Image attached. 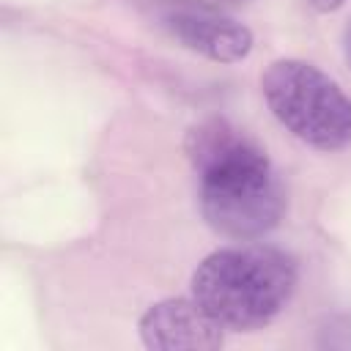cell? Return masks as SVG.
<instances>
[{"mask_svg": "<svg viewBox=\"0 0 351 351\" xmlns=\"http://www.w3.org/2000/svg\"><path fill=\"white\" fill-rule=\"evenodd\" d=\"M184 148L197 176L200 211L219 236L252 241L280 222L282 184L244 129L228 118H206L186 132Z\"/></svg>", "mask_w": 351, "mask_h": 351, "instance_id": "6da1fadb", "label": "cell"}, {"mask_svg": "<svg viewBox=\"0 0 351 351\" xmlns=\"http://www.w3.org/2000/svg\"><path fill=\"white\" fill-rule=\"evenodd\" d=\"M299 282L296 261L269 244L222 247L206 255L192 274V299L225 329L252 332L274 321Z\"/></svg>", "mask_w": 351, "mask_h": 351, "instance_id": "7a4b0ae2", "label": "cell"}, {"mask_svg": "<svg viewBox=\"0 0 351 351\" xmlns=\"http://www.w3.org/2000/svg\"><path fill=\"white\" fill-rule=\"evenodd\" d=\"M261 90L271 115L302 143L318 151L351 145V99L318 66L280 58L263 71Z\"/></svg>", "mask_w": 351, "mask_h": 351, "instance_id": "3957f363", "label": "cell"}, {"mask_svg": "<svg viewBox=\"0 0 351 351\" xmlns=\"http://www.w3.org/2000/svg\"><path fill=\"white\" fill-rule=\"evenodd\" d=\"M140 340L154 351H211L222 346L225 326L192 296H170L140 315Z\"/></svg>", "mask_w": 351, "mask_h": 351, "instance_id": "277c9868", "label": "cell"}, {"mask_svg": "<svg viewBox=\"0 0 351 351\" xmlns=\"http://www.w3.org/2000/svg\"><path fill=\"white\" fill-rule=\"evenodd\" d=\"M162 25L186 49L217 63L244 60L252 49V30L208 5H170Z\"/></svg>", "mask_w": 351, "mask_h": 351, "instance_id": "5b68a950", "label": "cell"}, {"mask_svg": "<svg viewBox=\"0 0 351 351\" xmlns=\"http://www.w3.org/2000/svg\"><path fill=\"white\" fill-rule=\"evenodd\" d=\"M307 3H310L315 11H321V14H329V11H337V8H340L346 0H307Z\"/></svg>", "mask_w": 351, "mask_h": 351, "instance_id": "8992f818", "label": "cell"}, {"mask_svg": "<svg viewBox=\"0 0 351 351\" xmlns=\"http://www.w3.org/2000/svg\"><path fill=\"white\" fill-rule=\"evenodd\" d=\"M346 58H348V63H351V22H348V27H346Z\"/></svg>", "mask_w": 351, "mask_h": 351, "instance_id": "52a82bcc", "label": "cell"}]
</instances>
